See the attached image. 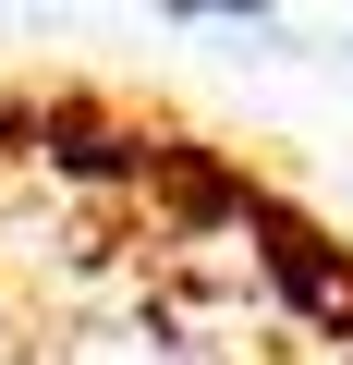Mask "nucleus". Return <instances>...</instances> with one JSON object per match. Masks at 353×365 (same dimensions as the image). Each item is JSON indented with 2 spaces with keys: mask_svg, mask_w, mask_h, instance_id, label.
<instances>
[{
  "mask_svg": "<svg viewBox=\"0 0 353 365\" xmlns=\"http://www.w3.org/2000/svg\"><path fill=\"white\" fill-rule=\"evenodd\" d=\"M170 13H244V25H256V13H268V0H170Z\"/></svg>",
  "mask_w": 353,
  "mask_h": 365,
  "instance_id": "nucleus-1",
  "label": "nucleus"
}]
</instances>
